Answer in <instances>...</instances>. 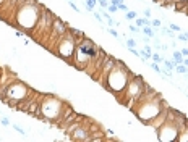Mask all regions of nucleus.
Segmentation results:
<instances>
[{"instance_id": "f257e3e1", "label": "nucleus", "mask_w": 188, "mask_h": 142, "mask_svg": "<svg viewBox=\"0 0 188 142\" xmlns=\"http://www.w3.org/2000/svg\"><path fill=\"white\" fill-rule=\"evenodd\" d=\"M99 49L101 47L93 39L84 37L81 42L76 44V50H75V57H73V63L71 65L76 69H80V71H86L88 73L91 65H93L94 58H96V55H97Z\"/></svg>"}, {"instance_id": "f03ea898", "label": "nucleus", "mask_w": 188, "mask_h": 142, "mask_svg": "<svg viewBox=\"0 0 188 142\" xmlns=\"http://www.w3.org/2000/svg\"><path fill=\"white\" fill-rule=\"evenodd\" d=\"M131 76H133V73L130 71V68H128L122 60H117L114 69L107 74V77H106V81H104L102 86L107 90H110L115 97H117V95L122 94V90L125 89V86L128 84Z\"/></svg>"}, {"instance_id": "7ed1b4c3", "label": "nucleus", "mask_w": 188, "mask_h": 142, "mask_svg": "<svg viewBox=\"0 0 188 142\" xmlns=\"http://www.w3.org/2000/svg\"><path fill=\"white\" fill-rule=\"evenodd\" d=\"M44 8V7H42ZM41 5L37 2H25L23 5H20L15 12V20H16V24L20 26L23 31H33L34 26H36L37 20H39V15H41Z\"/></svg>"}, {"instance_id": "20e7f679", "label": "nucleus", "mask_w": 188, "mask_h": 142, "mask_svg": "<svg viewBox=\"0 0 188 142\" xmlns=\"http://www.w3.org/2000/svg\"><path fill=\"white\" fill-rule=\"evenodd\" d=\"M65 105V100H60L58 97L52 95V94H45L44 99L41 100V107H39V116L37 120H42L45 123H55L57 124L58 118L62 115V110Z\"/></svg>"}, {"instance_id": "39448f33", "label": "nucleus", "mask_w": 188, "mask_h": 142, "mask_svg": "<svg viewBox=\"0 0 188 142\" xmlns=\"http://www.w3.org/2000/svg\"><path fill=\"white\" fill-rule=\"evenodd\" d=\"M144 82L146 81H144L139 74H133V76L130 77L128 84L125 86V89L122 90V94L117 95V100L122 102L125 107L130 108V107L133 105V102L139 97V94L144 90Z\"/></svg>"}, {"instance_id": "423d86ee", "label": "nucleus", "mask_w": 188, "mask_h": 142, "mask_svg": "<svg viewBox=\"0 0 188 142\" xmlns=\"http://www.w3.org/2000/svg\"><path fill=\"white\" fill-rule=\"evenodd\" d=\"M31 92H33V89H31L28 84L21 82L20 79H15L13 82H10V84L7 86V92H5V97H3V99H0V100L3 102V103H7L8 107L15 108L18 102L23 100V99H26Z\"/></svg>"}, {"instance_id": "0eeeda50", "label": "nucleus", "mask_w": 188, "mask_h": 142, "mask_svg": "<svg viewBox=\"0 0 188 142\" xmlns=\"http://www.w3.org/2000/svg\"><path fill=\"white\" fill-rule=\"evenodd\" d=\"M76 39L73 37V34L67 31L63 36L58 39V42L55 44V49L52 50L58 58L65 60L67 63H73V57H75V50H76Z\"/></svg>"}, {"instance_id": "6e6552de", "label": "nucleus", "mask_w": 188, "mask_h": 142, "mask_svg": "<svg viewBox=\"0 0 188 142\" xmlns=\"http://www.w3.org/2000/svg\"><path fill=\"white\" fill-rule=\"evenodd\" d=\"M156 134H157V139H159V141L172 142V141H177V139H178L180 129L177 128V124L174 121H167V120H165V123L156 131Z\"/></svg>"}, {"instance_id": "1a4fd4ad", "label": "nucleus", "mask_w": 188, "mask_h": 142, "mask_svg": "<svg viewBox=\"0 0 188 142\" xmlns=\"http://www.w3.org/2000/svg\"><path fill=\"white\" fill-rule=\"evenodd\" d=\"M115 61H117V58H114L112 55H107L106 60H104V63H102V66H101V69H99L97 76H96V81H99L101 84H104V81H106L107 74H109L112 69H114Z\"/></svg>"}, {"instance_id": "9d476101", "label": "nucleus", "mask_w": 188, "mask_h": 142, "mask_svg": "<svg viewBox=\"0 0 188 142\" xmlns=\"http://www.w3.org/2000/svg\"><path fill=\"white\" fill-rule=\"evenodd\" d=\"M169 108H170V107H165V108H162V110L159 111V113H157L154 118H152L151 121L148 123L146 126H149V128H152L154 131H157V129L161 128V126H162L164 123H165V120H167V111H169Z\"/></svg>"}, {"instance_id": "9b49d317", "label": "nucleus", "mask_w": 188, "mask_h": 142, "mask_svg": "<svg viewBox=\"0 0 188 142\" xmlns=\"http://www.w3.org/2000/svg\"><path fill=\"white\" fill-rule=\"evenodd\" d=\"M68 31L71 34H73V37L75 39H76V42H81L83 39H84V33H83V31H80V29H76V28H68Z\"/></svg>"}, {"instance_id": "f8f14e48", "label": "nucleus", "mask_w": 188, "mask_h": 142, "mask_svg": "<svg viewBox=\"0 0 188 142\" xmlns=\"http://www.w3.org/2000/svg\"><path fill=\"white\" fill-rule=\"evenodd\" d=\"M177 141H178V142H188V120H187V123H185V128L180 131L178 139H177Z\"/></svg>"}, {"instance_id": "ddd939ff", "label": "nucleus", "mask_w": 188, "mask_h": 142, "mask_svg": "<svg viewBox=\"0 0 188 142\" xmlns=\"http://www.w3.org/2000/svg\"><path fill=\"white\" fill-rule=\"evenodd\" d=\"M141 33L144 34L146 37H156V29L152 28V26H144V28H141Z\"/></svg>"}, {"instance_id": "4468645a", "label": "nucleus", "mask_w": 188, "mask_h": 142, "mask_svg": "<svg viewBox=\"0 0 188 142\" xmlns=\"http://www.w3.org/2000/svg\"><path fill=\"white\" fill-rule=\"evenodd\" d=\"M172 58H174V61H175L177 65L183 63V55H182L180 50H174V52H172Z\"/></svg>"}, {"instance_id": "2eb2a0df", "label": "nucleus", "mask_w": 188, "mask_h": 142, "mask_svg": "<svg viewBox=\"0 0 188 142\" xmlns=\"http://www.w3.org/2000/svg\"><path fill=\"white\" fill-rule=\"evenodd\" d=\"M162 65H164V68H162V69H169V71H175L177 63H175V61H170V60H165V58H164Z\"/></svg>"}, {"instance_id": "dca6fc26", "label": "nucleus", "mask_w": 188, "mask_h": 142, "mask_svg": "<svg viewBox=\"0 0 188 142\" xmlns=\"http://www.w3.org/2000/svg\"><path fill=\"white\" fill-rule=\"evenodd\" d=\"M96 5H97V0H86V12H88V13H93Z\"/></svg>"}, {"instance_id": "f3484780", "label": "nucleus", "mask_w": 188, "mask_h": 142, "mask_svg": "<svg viewBox=\"0 0 188 142\" xmlns=\"http://www.w3.org/2000/svg\"><path fill=\"white\" fill-rule=\"evenodd\" d=\"M175 71L178 74H183V76H185V74H188V66H185L183 63H180V65L175 66Z\"/></svg>"}, {"instance_id": "a211bd4d", "label": "nucleus", "mask_w": 188, "mask_h": 142, "mask_svg": "<svg viewBox=\"0 0 188 142\" xmlns=\"http://www.w3.org/2000/svg\"><path fill=\"white\" fill-rule=\"evenodd\" d=\"M125 18H127V20H136V18H138V13H136L135 10H128V12L125 13Z\"/></svg>"}, {"instance_id": "6ab92c4d", "label": "nucleus", "mask_w": 188, "mask_h": 142, "mask_svg": "<svg viewBox=\"0 0 188 142\" xmlns=\"http://www.w3.org/2000/svg\"><path fill=\"white\" fill-rule=\"evenodd\" d=\"M151 60L154 61V63H159V65H161V63L164 61V57H162V55H159V53H152Z\"/></svg>"}, {"instance_id": "aec40b11", "label": "nucleus", "mask_w": 188, "mask_h": 142, "mask_svg": "<svg viewBox=\"0 0 188 142\" xmlns=\"http://www.w3.org/2000/svg\"><path fill=\"white\" fill-rule=\"evenodd\" d=\"M107 33H109V34H110V36L112 37H115V39H119V33H117V29H115L114 28V26H109V28H107Z\"/></svg>"}, {"instance_id": "412c9836", "label": "nucleus", "mask_w": 188, "mask_h": 142, "mask_svg": "<svg viewBox=\"0 0 188 142\" xmlns=\"http://www.w3.org/2000/svg\"><path fill=\"white\" fill-rule=\"evenodd\" d=\"M125 45H127L128 49H135V47H136V41L128 37V39H125Z\"/></svg>"}, {"instance_id": "4be33fe9", "label": "nucleus", "mask_w": 188, "mask_h": 142, "mask_svg": "<svg viewBox=\"0 0 188 142\" xmlns=\"http://www.w3.org/2000/svg\"><path fill=\"white\" fill-rule=\"evenodd\" d=\"M151 26L154 29H159L161 26H162V21L159 20V18H156V20H151Z\"/></svg>"}, {"instance_id": "5701e85b", "label": "nucleus", "mask_w": 188, "mask_h": 142, "mask_svg": "<svg viewBox=\"0 0 188 142\" xmlns=\"http://www.w3.org/2000/svg\"><path fill=\"white\" fill-rule=\"evenodd\" d=\"M12 128H13V129H15V131H16V132L23 134V136H26V134H28V132H26L25 129H23V128H21L20 124H16V123H15V124H12Z\"/></svg>"}, {"instance_id": "b1692460", "label": "nucleus", "mask_w": 188, "mask_h": 142, "mask_svg": "<svg viewBox=\"0 0 188 142\" xmlns=\"http://www.w3.org/2000/svg\"><path fill=\"white\" fill-rule=\"evenodd\" d=\"M169 29H170V31H174V33H182V28H180V26H177V24H174V23H169Z\"/></svg>"}, {"instance_id": "393cba45", "label": "nucleus", "mask_w": 188, "mask_h": 142, "mask_svg": "<svg viewBox=\"0 0 188 142\" xmlns=\"http://www.w3.org/2000/svg\"><path fill=\"white\" fill-rule=\"evenodd\" d=\"M128 29H130V33H133V34H139V33H141V28H138L136 24H130V26H128Z\"/></svg>"}, {"instance_id": "a878e982", "label": "nucleus", "mask_w": 188, "mask_h": 142, "mask_svg": "<svg viewBox=\"0 0 188 142\" xmlns=\"http://www.w3.org/2000/svg\"><path fill=\"white\" fill-rule=\"evenodd\" d=\"M151 68L154 69V71H156L157 74H161V73H162V68H161V65H159V63H154V61H152V63H151Z\"/></svg>"}, {"instance_id": "bb28decb", "label": "nucleus", "mask_w": 188, "mask_h": 142, "mask_svg": "<svg viewBox=\"0 0 188 142\" xmlns=\"http://www.w3.org/2000/svg\"><path fill=\"white\" fill-rule=\"evenodd\" d=\"M97 5L102 7V8H107V7L110 5V0H97Z\"/></svg>"}, {"instance_id": "cd10ccee", "label": "nucleus", "mask_w": 188, "mask_h": 142, "mask_svg": "<svg viewBox=\"0 0 188 142\" xmlns=\"http://www.w3.org/2000/svg\"><path fill=\"white\" fill-rule=\"evenodd\" d=\"M68 5H70V8H73L76 13H81V10L78 8V7H76V3H75V0H68Z\"/></svg>"}, {"instance_id": "c85d7f7f", "label": "nucleus", "mask_w": 188, "mask_h": 142, "mask_svg": "<svg viewBox=\"0 0 188 142\" xmlns=\"http://www.w3.org/2000/svg\"><path fill=\"white\" fill-rule=\"evenodd\" d=\"M107 12H109V13H117V12H119V7H117V5H109V7H107Z\"/></svg>"}, {"instance_id": "c756f323", "label": "nucleus", "mask_w": 188, "mask_h": 142, "mask_svg": "<svg viewBox=\"0 0 188 142\" xmlns=\"http://www.w3.org/2000/svg\"><path fill=\"white\" fill-rule=\"evenodd\" d=\"M0 123H2V126L3 128H7V126H10V120L7 116H2V120H0Z\"/></svg>"}, {"instance_id": "7c9ffc66", "label": "nucleus", "mask_w": 188, "mask_h": 142, "mask_svg": "<svg viewBox=\"0 0 188 142\" xmlns=\"http://www.w3.org/2000/svg\"><path fill=\"white\" fill-rule=\"evenodd\" d=\"M93 16L96 18V20L99 21V23H101V24H102L104 21H102V15H101V13H97V12H93Z\"/></svg>"}, {"instance_id": "2f4dec72", "label": "nucleus", "mask_w": 188, "mask_h": 142, "mask_svg": "<svg viewBox=\"0 0 188 142\" xmlns=\"http://www.w3.org/2000/svg\"><path fill=\"white\" fill-rule=\"evenodd\" d=\"M119 10H120V12H123V13H127L130 8H128L127 5H125V2H123V3H120V5H119Z\"/></svg>"}, {"instance_id": "473e14b6", "label": "nucleus", "mask_w": 188, "mask_h": 142, "mask_svg": "<svg viewBox=\"0 0 188 142\" xmlns=\"http://www.w3.org/2000/svg\"><path fill=\"white\" fill-rule=\"evenodd\" d=\"M143 15H144V18H151V10H149V8H144Z\"/></svg>"}, {"instance_id": "72a5a7b5", "label": "nucleus", "mask_w": 188, "mask_h": 142, "mask_svg": "<svg viewBox=\"0 0 188 142\" xmlns=\"http://www.w3.org/2000/svg\"><path fill=\"white\" fill-rule=\"evenodd\" d=\"M180 52H182V55H183V57H188V47H183Z\"/></svg>"}, {"instance_id": "f704fd0d", "label": "nucleus", "mask_w": 188, "mask_h": 142, "mask_svg": "<svg viewBox=\"0 0 188 142\" xmlns=\"http://www.w3.org/2000/svg\"><path fill=\"white\" fill-rule=\"evenodd\" d=\"M169 2H175V0H159V5H161V7H164V5L169 3Z\"/></svg>"}, {"instance_id": "c9c22d12", "label": "nucleus", "mask_w": 188, "mask_h": 142, "mask_svg": "<svg viewBox=\"0 0 188 142\" xmlns=\"http://www.w3.org/2000/svg\"><path fill=\"white\" fill-rule=\"evenodd\" d=\"M15 36H16V37H23V33H21V31H16V33H15Z\"/></svg>"}, {"instance_id": "e433bc0d", "label": "nucleus", "mask_w": 188, "mask_h": 142, "mask_svg": "<svg viewBox=\"0 0 188 142\" xmlns=\"http://www.w3.org/2000/svg\"><path fill=\"white\" fill-rule=\"evenodd\" d=\"M183 65L188 66V57H183Z\"/></svg>"}, {"instance_id": "4c0bfd02", "label": "nucleus", "mask_w": 188, "mask_h": 142, "mask_svg": "<svg viewBox=\"0 0 188 142\" xmlns=\"http://www.w3.org/2000/svg\"><path fill=\"white\" fill-rule=\"evenodd\" d=\"M175 2H187V0H175Z\"/></svg>"}, {"instance_id": "58836bf2", "label": "nucleus", "mask_w": 188, "mask_h": 142, "mask_svg": "<svg viewBox=\"0 0 188 142\" xmlns=\"http://www.w3.org/2000/svg\"><path fill=\"white\" fill-rule=\"evenodd\" d=\"M84 2H86V0H84Z\"/></svg>"}]
</instances>
